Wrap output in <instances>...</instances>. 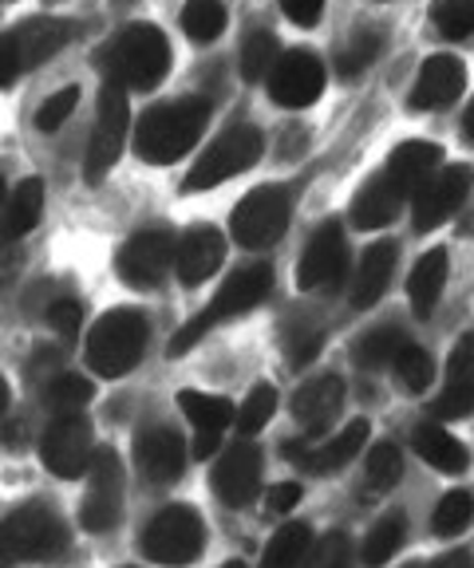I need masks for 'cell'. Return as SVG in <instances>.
<instances>
[{"instance_id":"obj_25","label":"cell","mask_w":474,"mask_h":568,"mask_svg":"<svg viewBox=\"0 0 474 568\" xmlns=\"http://www.w3.org/2000/svg\"><path fill=\"white\" fill-rule=\"evenodd\" d=\"M395 253L400 248L392 241H380V245L364 248V261L356 268V284H352V304L356 308H372L387 293V284H392L395 273Z\"/></svg>"},{"instance_id":"obj_44","label":"cell","mask_w":474,"mask_h":568,"mask_svg":"<svg viewBox=\"0 0 474 568\" xmlns=\"http://www.w3.org/2000/svg\"><path fill=\"white\" fill-rule=\"evenodd\" d=\"M75 103H80V91L75 88H63L56 95H48V103L37 111V131H60L68 123V115L75 111Z\"/></svg>"},{"instance_id":"obj_41","label":"cell","mask_w":474,"mask_h":568,"mask_svg":"<svg viewBox=\"0 0 474 568\" xmlns=\"http://www.w3.org/2000/svg\"><path fill=\"white\" fill-rule=\"evenodd\" d=\"M395 375L403 379V387L420 395V390H427L431 379H435V364H431V355L423 352L420 344H407L400 359H395Z\"/></svg>"},{"instance_id":"obj_30","label":"cell","mask_w":474,"mask_h":568,"mask_svg":"<svg viewBox=\"0 0 474 568\" xmlns=\"http://www.w3.org/2000/svg\"><path fill=\"white\" fill-rule=\"evenodd\" d=\"M179 407H182V415L194 423V430H218V435L238 418V407H233L230 399L206 395V390H182Z\"/></svg>"},{"instance_id":"obj_12","label":"cell","mask_w":474,"mask_h":568,"mask_svg":"<svg viewBox=\"0 0 474 568\" xmlns=\"http://www.w3.org/2000/svg\"><path fill=\"white\" fill-rule=\"evenodd\" d=\"M123 517V462L115 450H95L88 470V497L80 506V525L88 532H108Z\"/></svg>"},{"instance_id":"obj_48","label":"cell","mask_w":474,"mask_h":568,"mask_svg":"<svg viewBox=\"0 0 474 568\" xmlns=\"http://www.w3.org/2000/svg\"><path fill=\"white\" fill-rule=\"evenodd\" d=\"M281 12H285L296 28H313L324 12V0H281Z\"/></svg>"},{"instance_id":"obj_26","label":"cell","mask_w":474,"mask_h":568,"mask_svg":"<svg viewBox=\"0 0 474 568\" xmlns=\"http://www.w3.org/2000/svg\"><path fill=\"white\" fill-rule=\"evenodd\" d=\"M40 213H44V186H40V178H28L12 190V197L4 202V213H0V241L12 245V241L28 237V233L37 230Z\"/></svg>"},{"instance_id":"obj_10","label":"cell","mask_w":474,"mask_h":568,"mask_svg":"<svg viewBox=\"0 0 474 568\" xmlns=\"http://www.w3.org/2000/svg\"><path fill=\"white\" fill-rule=\"evenodd\" d=\"M95 435H91V423L75 410V415H56L52 426L40 438V458L44 466L63 481L88 478L91 458H95Z\"/></svg>"},{"instance_id":"obj_9","label":"cell","mask_w":474,"mask_h":568,"mask_svg":"<svg viewBox=\"0 0 474 568\" xmlns=\"http://www.w3.org/2000/svg\"><path fill=\"white\" fill-rule=\"evenodd\" d=\"M289 217H293V202L281 186H258L238 202L230 217V230L238 245L245 248H269L273 241L285 237Z\"/></svg>"},{"instance_id":"obj_24","label":"cell","mask_w":474,"mask_h":568,"mask_svg":"<svg viewBox=\"0 0 474 568\" xmlns=\"http://www.w3.org/2000/svg\"><path fill=\"white\" fill-rule=\"evenodd\" d=\"M400 205H403V194L387 182L384 170H380V174L367 178L364 186L356 190V197H352V222H356L360 230H384L387 222H395Z\"/></svg>"},{"instance_id":"obj_2","label":"cell","mask_w":474,"mask_h":568,"mask_svg":"<svg viewBox=\"0 0 474 568\" xmlns=\"http://www.w3.org/2000/svg\"><path fill=\"white\" fill-rule=\"evenodd\" d=\"M99 68L108 71V83H119V88H127V91L159 88L167 68H171L167 36L154 24H127L123 32L103 48Z\"/></svg>"},{"instance_id":"obj_42","label":"cell","mask_w":474,"mask_h":568,"mask_svg":"<svg viewBox=\"0 0 474 568\" xmlns=\"http://www.w3.org/2000/svg\"><path fill=\"white\" fill-rule=\"evenodd\" d=\"M403 474V458L392 443H376L367 450V481L372 489H392Z\"/></svg>"},{"instance_id":"obj_32","label":"cell","mask_w":474,"mask_h":568,"mask_svg":"<svg viewBox=\"0 0 474 568\" xmlns=\"http://www.w3.org/2000/svg\"><path fill=\"white\" fill-rule=\"evenodd\" d=\"M403 537H407V517L403 514H387L384 521L372 525V532L364 537V565L367 568H380L403 549Z\"/></svg>"},{"instance_id":"obj_19","label":"cell","mask_w":474,"mask_h":568,"mask_svg":"<svg viewBox=\"0 0 474 568\" xmlns=\"http://www.w3.org/2000/svg\"><path fill=\"white\" fill-rule=\"evenodd\" d=\"M466 88V68L455 55H431L415 75L412 88V106L415 111H443L451 106Z\"/></svg>"},{"instance_id":"obj_22","label":"cell","mask_w":474,"mask_h":568,"mask_svg":"<svg viewBox=\"0 0 474 568\" xmlns=\"http://www.w3.org/2000/svg\"><path fill=\"white\" fill-rule=\"evenodd\" d=\"M225 261V241L218 230L210 225H194L179 237V248H174V268H179L182 284H202L206 276H214Z\"/></svg>"},{"instance_id":"obj_49","label":"cell","mask_w":474,"mask_h":568,"mask_svg":"<svg viewBox=\"0 0 474 568\" xmlns=\"http://www.w3.org/2000/svg\"><path fill=\"white\" fill-rule=\"evenodd\" d=\"M265 506L273 509V514H289L293 506H301V486H296V481H278V486H269Z\"/></svg>"},{"instance_id":"obj_29","label":"cell","mask_w":474,"mask_h":568,"mask_svg":"<svg viewBox=\"0 0 474 568\" xmlns=\"http://www.w3.org/2000/svg\"><path fill=\"white\" fill-rule=\"evenodd\" d=\"M313 549V529L304 521L281 525L273 537H269V549L261 557V568H301L304 557Z\"/></svg>"},{"instance_id":"obj_31","label":"cell","mask_w":474,"mask_h":568,"mask_svg":"<svg viewBox=\"0 0 474 568\" xmlns=\"http://www.w3.org/2000/svg\"><path fill=\"white\" fill-rule=\"evenodd\" d=\"M407 344H412V339L403 336L400 328H376L360 339L352 359H356L364 372H380V367H395V359H400Z\"/></svg>"},{"instance_id":"obj_40","label":"cell","mask_w":474,"mask_h":568,"mask_svg":"<svg viewBox=\"0 0 474 568\" xmlns=\"http://www.w3.org/2000/svg\"><path fill=\"white\" fill-rule=\"evenodd\" d=\"M431 17L447 40H466L474 32V0H438Z\"/></svg>"},{"instance_id":"obj_8","label":"cell","mask_w":474,"mask_h":568,"mask_svg":"<svg viewBox=\"0 0 474 568\" xmlns=\"http://www.w3.org/2000/svg\"><path fill=\"white\" fill-rule=\"evenodd\" d=\"M202 545H206L202 517H198L190 506H167L162 514L151 517V525L143 529L139 549H143V557L154 560V565L174 568V565H190V560H198Z\"/></svg>"},{"instance_id":"obj_56","label":"cell","mask_w":474,"mask_h":568,"mask_svg":"<svg viewBox=\"0 0 474 568\" xmlns=\"http://www.w3.org/2000/svg\"><path fill=\"white\" fill-rule=\"evenodd\" d=\"M407 568H423V565H407Z\"/></svg>"},{"instance_id":"obj_36","label":"cell","mask_w":474,"mask_h":568,"mask_svg":"<svg viewBox=\"0 0 474 568\" xmlns=\"http://www.w3.org/2000/svg\"><path fill=\"white\" fill-rule=\"evenodd\" d=\"M380 48H384L380 32H356L349 44H344V52L336 55V75H341V80H356V75H364V71L376 63Z\"/></svg>"},{"instance_id":"obj_39","label":"cell","mask_w":474,"mask_h":568,"mask_svg":"<svg viewBox=\"0 0 474 568\" xmlns=\"http://www.w3.org/2000/svg\"><path fill=\"white\" fill-rule=\"evenodd\" d=\"M471 521H474V497L466 489H455V494L443 497L435 506V517H431L435 532H443V537H458Z\"/></svg>"},{"instance_id":"obj_27","label":"cell","mask_w":474,"mask_h":568,"mask_svg":"<svg viewBox=\"0 0 474 568\" xmlns=\"http://www.w3.org/2000/svg\"><path fill=\"white\" fill-rule=\"evenodd\" d=\"M443 284H447V248H427L415 261L412 276H407V296H412L415 316L427 320L435 312L438 296H443Z\"/></svg>"},{"instance_id":"obj_14","label":"cell","mask_w":474,"mask_h":568,"mask_svg":"<svg viewBox=\"0 0 474 568\" xmlns=\"http://www.w3.org/2000/svg\"><path fill=\"white\" fill-rule=\"evenodd\" d=\"M324 80L329 75H324L321 55L309 52V48H293V52L281 55L278 68L269 71V95H273V103L301 111V106H313L321 99Z\"/></svg>"},{"instance_id":"obj_47","label":"cell","mask_w":474,"mask_h":568,"mask_svg":"<svg viewBox=\"0 0 474 568\" xmlns=\"http://www.w3.org/2000/svg\"><path fill=\"white\" fill-rule=\"evenodd\" d=\"M466 379H474V332L458 339L447 364V383H466Z\"/></svg>"},{"instance_id":"obj_5","label":"cell","mask_w":474,"mask_h":568,"mask_svg":"<svg viewBox=\"0 0 474 568\" xmlns=\"http://www.w3.org/2000/svg\"><path fill=\"white\" fill-rule=\"evenodd\" d=\"M68 549V529L44 506H24L0 525V568H17L28 560H52Z\"/></svg>"},{"instance_id":"obj_46","label":"cell","mask_w":474,"mask_h":568,"mask_svg":"<svg viewBox=\"0 0 474 568\" xmlns=\"http://www.w3.org/2000/svg\"><path fill=\"white\" fill-rule=\"evenodd\" d=\"M44 316H48V328L60 332L63 339L80 336V324H83V308H80V301H56V304H48Z\"/></svg>"},{"instance_id":"obj_15","label":"cell","mask_w":474,"mask_h":568,"mask_svg":"<svg viewBox=\"0 0 474 568\" xmlns=\"http://www.w3.org/2000/svg\"><path fill=\"white\" fill-rule=\"evenodd\" d=\"M471 166H438L415 194V230H438L471 194Z\"/></svg>"},{"instance_id":"obj_33","label":"cell","mask_w":474,"mask_h":568,"mask_svg":"<svg viewBox=\"0 0 474 568\" xmlns=\"http://www.w3.org/2000/svg\"><path fill=\"white\" fill-rule=\"evenodd\" d=\"M281 52H278V36L265 32V28H253L242 40V75L250 83L269 80V71L278 68Z\"/></svg>"},{"instance_id":"obj_6","label":"cell","mask_w":474,"mask_h":568,"mask_svg":"<svg viewBox=\"0 0 474 568\" xmlns=\"http://www.w3.org/2000/svg\"><path fill=\"white\" fill-rule=\"evenodd\" d=\"M261 151H265V139H261L258 126H233L222 139H214L206 146V154L194 162V170L186 174V194H202V190H214L230 178L245 174V170L258 166Z\"/></svg>"},{"instance_id":"obj_51","label":"cell","mask_w":474,"mask_h":568,"mask_svg":"<svg viewBox=\"0 0 474 568\" xmlns=\"http://www.w3.org/2000/svg\"><path fill=\"white\" fill-rule=\"evenodd\" d=\"M431 568H474V565H471V557H466V552H447V557L435 560Z\"/></svg>"},{"instance_id":"obj_18","label":"cell","mask_w":474,"mask_h":568,"mask_svg":"<svg viewBox=\"0 0 474 568\" xmlns=\"http://www.w3.org/2000/svg\"><path fill=\"white\" fill-rule=\"evenodd\" d=\"M364 443H367V423L356 418V423L344 426L341 435L316 438V443H309V446H289V458L309 474H332V470H344V466L364 450Z\"/></svg>"},{"instance_id":"obj_53","label":"cell","mask_w":474,"mask_h":568,"mask_svg":"<svg viewBox=\"0 0 474 568\" xmlns=\"http://www.w3.org/2000/svg\"><path fill=\"white\" fill-rule=\"evenodd\" d=\"M4 410H9V383L0 375V418H4Z\"/></svg>"},{"instance_id":"obj_34","label":"cell","mask_w":474,"mask_h":568,"mask_svg":"<svg viewBox=\"0 0 474 568\" xmlns=\"http://www.w3.org/2000/svg\"><path fill=\"white\" fill-rule=\"evenodd\" d=\"M182 32L194 44H214L218 36L225 32V9L218 0H186L182 9Z\"/></svg>"},{"instance_id":"obj_20","label":"cell","mask_w":474,"mask_h":568,"mask_svg":"<svg viewBox=\"0 0 474 568\" xmlns=\"http://www.w3.org/2000/svg\"><path fill=\"white\" fill-rule=\"evenodd\" d=\"M344 403V379L341 375H321V379H309L293 399V415L301 423V430L309 438L329 435L332 418L341 415Z\"/></svg>"},{"instance_id":"obj_28","label":"cell","mask_w":474,"mask_h":568,"mask_svg":"<svg viewBox=\"0 0 474 568\" xmlns=\"http://www.w3.org/2000/svg\"><path fill=\"white\" fill-rule=\"evenodd\" d=\"M412 443H415V454H420L423 462H431V466H435V470H443V474H463L466 466H471V454H466V446L458 443L451 430H443L438 423L415 426Z\"/></svg>"},{"instance_id":"obj_38","label":"cell","mask_w":474,"mask_h":568,"mask_svg":"<svg viewBox=\"0 0 474 568\" xmlns=\"http://www.w3.org/2000/svg\"><path fill=\"white\" fill-rule=\"evenodd\" d=\"M273 410H278V390L269 387V383H261V387H253L250 395H245V403L238 407V430L242 435H258V430H265L269 418H273Z\"/></svg>"},{"instance_id":"obj_50","label":"cell","mask_w":474,"mask_h":568,"mask_svg":"<svg viewBox=\"0 0 474 568\" xmlns=\"http://www.w3.org/2000/svg\"><path fill=\"white\" fill-rule=\"evenodd\" d=\"M218 443H222V435H218V430H198V438H194V458H210V454L218 450Z\"/></svg>"},{"instance_id":"obj_11","label":"cell","mask_w":474,"mask_h":568,"mask_svg":"<svg viewBox=\"0 0 474 568\" xmlns=\"http://www.w3.org/2000/svg\"><path fill=\"white\" fill-rule=\"evenodd\" d=\"M127 131H131V106H127V88L108 83L99 91V115H95V134L88 146V182H103L111 174V166L123 154Z\"/></svg>"},{"instance_id":"obj_16","label":"cell","mask_w":474,"mask_h":568,"mask_svg":"<svg viewBox=\"0 0 474 568\" xmlns=\"http://www.w3.org/2000/svg\"><path fill=\"white\" fill-rule=\"evenodd\" d=\"M349 273V241L336 222H324L313 233L309 248L301 253V265H296V284L301 288H324V284H336Z\"/></svg>"},{"instance_id":"obj_21","label":"cell","mask_w":474,"mask_h":568,"mask_svg":"<svg viewBox=\"0 0 474 568\" xmlns=\"http://www.w3.org/2000/svg\"><path fill=\"white\" fill-rule=\"evenodd\" d=\"M134 462L151 481H174L186 462V446L171 426H147L134 435Z\"/></svg>"},{"instance_id":"obj_43","label":"cell","mask_w":474,"mask_h":568,"mask_svg":"<svg viewBox=\"0 0 474 568\" xmlns=\"http://www.w3.org/2000/svg\"><path fill=\"white\" fill-rule=\"evenodd\" d=\"M352 565V545L344 532H329L309 549V560L301 568H349Z\"/></svg>"},{"instance_id":"obj_55","label":"cell","mask_w":474,"mask_h":568,"mask_svg":"<svg viewBox=\"0 0 474 568\" xmlns=\"http://www.w3.org/2000/svg\"><path fill=\"white\" fill-rule=\"evenodd\" d=\"M4 190H9V186H4V178H0V202H4Z\"/></svg>"},{"instance_id":"obj_4","label":"cell","mask_w":474,"mask_h":568,"mask_svg":"<svg viewBox=\"0 0 474 568\" xmlns=\"http://www.w3.org/2000/svg\"><path fill=\"white\" fill-rule=\"evenodd\" d=\"M147 320L139 308H115L99 320L88 336V367L103 379H119L143 359L147 347Z\"/></svg>"},{"instance_id":"obj_45","label":"cell","mask_w":474,"mask_h":568,"mask_svg":"<svg viewBox=\"0 0 474 568\" xmlns=\"http://www.w3.org/2000/svg\"><path fill=\"white\" fill-rule=\"evenodd\" d=\"M474 410V379L466 383H447V390L435 399L438 418H466Z\"/></svg>"},{"instance_id":"obj_52","label":"cell","mask_w":474,"mask_h":568,"mask_svg":"<svg viewBox=\"0 0 474 568\" xmlns=\"http://www.w3.org/2000/svg\"><path fill=\"white\" fill-rule=\"evenodd\" d=\"M463 131H466V139L474 142V103L466 106V115H463Z\"/></svg>"},{"instance_id":"obj_54","label":"cell","mask_w":474,"mask_h":568,"mask_svg":"<svg viewBox=\"0 0 474 568\" xmlns=\"http://www.w3.org/2000/svg\"><path fill=\"white\" fill-rule=\"evenodd\" d=\"M222 568H245V565H242V560H225Z\"/></svg>"},{"instance_id":"obj_7","label":"cell","mask_w":474,"mask_h":568,"mask_svg":"<svg viewBox=\"0 0 474 568\" xmlns=\"http://www.w3.org/2000/svg\"><path fill=\"white\" fill-rule=\"evenodd\" d=\"M72 40V24L68 20H24L20 28L0 36V88L17 83L24 71L40 68L48 55H56Z\"/></svg>"},{"instance_id":"obj_1","label":"cell","mask_w":474,"mask_h":568,"mask_svg":"<svg viewBox=\"0 0 474 568\" xmlns=\"http://www.w3.org/2000/svg\"><path fill=\"white\" fill-rule=\"evenodd\" d=\"M210 123L206 99H179V103L151 106L134 126V151L151 166H171L174 159L190 154Z\"/></svg>"},{"instance_id":"obj_23","label":"cell","mask_w":474,"mask_h":568,"mask_svg":"<svg viewBox=\"0 0 474 568\" xmlns=\"http://www.w3.org/2000/svg\"><path fill=\"white\" fill-rule=\"evenodd\" d=\"M438 159H443V151H438L435 142H403L387 159L384 178L403 197H415L423 182L438 170Z\"/></svg>"},{"instance_id":"obj_35","label":"cell","mask_w":474,"mask_h":568,"mask_svg":"<svg viewBox=\"0 0 474 568\" xmlns=\"http://www.w3.org/2000/svg\"><path fill=\"white\" fill-rule=\"evenodd\" d=\"M95 395L91 379H80V375H52V383L44 387V403L56 410V415H75L83 410Z\"/></svg>"},{"instance_id":"obj_13","label":"cell","mask_w":474,"mask_h":568,"mask_svg":"<svg viewBox=\"0 0 474 568\" xmlns=\"http://www.w3.org/2000/svg\"><path fill=\"white\" fill-rule=\"evenodd\" d=\"M174 248H179V241L167 230L134 233V237L119 248L115 268L131 288H159L174 265Z\"/></svg>"},{"instance_id":"obj_37","label":"cell","mask_w":474,"mask_h":568,"mask_svg":"<svg viewBox=\"0 0 474 568\" xmlns=\"http://www.w3.org/2000/svg\"><path fill=\"white\" fill-rule=\"evenodd\" d=\"M324 347V332L309 320H293L285 328V359L289 367H309L321 355Z\"/></svg>"},{"instance_id":"obj_3","label":"cell","mask_w":474,"mask_h":568,"mask_svg":"<svg viewBox=\"0 0 474 568\" xmlns=\"http://www.w3.org/2000/svg\"><path fill=\"white\" fill-rule=\"evenodd\" d=\"M269 288H273V268L269 265L238 268V273L218 288V296L210 301V308H202L190 324H182V332L171 339V355H186L210 328H218V324H225V320L258 308V304L269 296Z\"/></svg>"},{"instance_id":"obj_17","label":"cell","mask_w":474,"mask_h":568,"mask_svg":"<svg viewBox=\"0 0 474 568\" xmlns=\"http://www.w3.org/2000/svg\"><path fill=\"white\" fill-rule=\"evenodd\" d=\"M214 494L225 506L242 509L261 494V450L253 443H233L214 466Z\"/></svg>"}]
</instances>
